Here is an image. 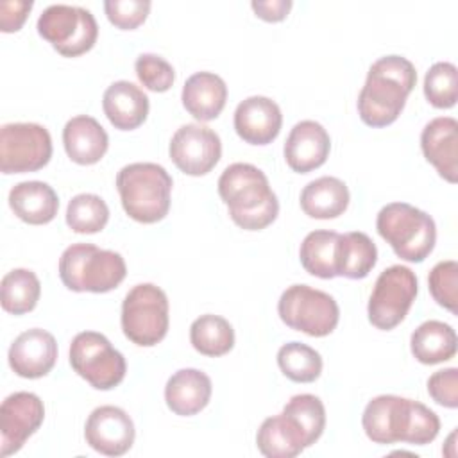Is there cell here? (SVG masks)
Wrapping results in <instances>:
<instances>
[{
    "instance_id": "cell-1",
    "label": "cell",
    "mask_w": 458,
    "mask_h": 458,
    "mask_svg": "<svg viewBox=\"0 0 458 458\" xmlns=\"http://www.w3.org/2000/svg\"><path fill=\"white\" fill-rule=\"evenodd\" d=\"M417 72L403 55L379 57L369 68L365 84L358 95V114L369 127L394 123L404 109L406 98L415 88Z\"/></svg>"
},
{
    "instance_id": "cell-2",
    "label": "cell",
    "mask_w": 458,
    "mask_h": 458,
    "mask_svg": "<svg viewBox=\"0 0 458 458\" xmlns=\"http://www.w3.org/2000/svg\"><path fill=\"white\" fill-rule=\"evenodd\" d=\"M218 195L233 222L245 231L270 225L279 213V200L267 175L250 163L229 165L218 179Z\"/></svg>"
},
{
    "instance_id": "cell-3",
    "label": "cell",
    "mask_w": 458,
    "mask_h": 458,
    "mask_svg": "<svg viewBox=\"0 0 458 458\" xmlns=\"http://www.w3.org/2000/svg\"><path fill=\"white\" fill-rule=\"evenodd\" d=\"M123 211L136 222L156 224L168 215L172 177L157 163H131L116 175Z\"/></svg>"
},
{
    "instance_id": "cell-4",
    "label": "cell",
    "mask_w": 458,
    "mask_h": 458,
    "mask_svg": "<svg viewBox=\"0 0 458 458\" xmlns=\"http://www.w3.org/2000/svg\"><path fill=\"white\" fill-rule=\"evenodd\" d=\"M127 274L122 254L93 243H73L59 258V277L72 292L106 293Z\"/></svg>"
},
{
    "instance_id": "cell-5",
    "label": "cell",
    "mask_w": 458,
    "mask_h": 458,
    "mask_svg": "<svg viewBox=\"0 0 458 458\" xmlns=\"http://www.w3.org/2000/svg\"><path fill=\"white\" fill-rule=\"evenodd\" d=\"M376 229L401 259L411 263L424 261L437 242L435 220L406 202L383 206L376 218Z\"/></svg>"
},
{
    "instance_id": "cell-6",
    "label": "cell",
    "mask_w": 458,
    "mask_h": 458,
    "mask_svg": "<svg viewBox=\"0 0 458 458\" xmlns=\"http://www.w3.org/2000/svg\"><path fill=\"white\" fill-rule=\"evenodd\" d=\"M123 335L140 347L159 344L168 331V297L152 284L141 283L132 286L122 302Z\"/></svg>"
},
{
    "instance_id": "cell-7",
    "label": "cell",
    "mask_w": 458,
    "mask_h": 458,
    "mask_svg": "<svg viewBox=\"0 0 458 458\" xmlns=\"http://www.w3.org/2000/svg\"><path fill=\"white\" fill-rule=\"evenodd\" d=\"M277 313L290 329L310 336H327L340 318L336 301L308 284L288 286L279 297Z\"/></svg>"
},
{
    "instance_id": "cell-8",
    "label": "cell",
    "mask_w": 458,
    "mask_h": 458,
    "mask_svg": "<svg viewBox=\"0 0 458 458\" xmlns=\"http://www.w3.org/2000/svg\"><path fill=\"white\" fill-rule=\"evenodd\" d=\"M70 365L97 390L118 386L127 372L125 358L97 331H82L70 344Z\"/></svg>"
},
{
    "instance_id": "cell-9",
    "label": "cell",
    "mask_w": 458,
    "mask_h": 458,
    "mask_svg": "<svg viewBox=\"0 0 458 458\" xmlns=\"http://www.w3.org/2000/svg\"><path fill=\"white\" fill-rule=\"evenodd\" d=\"M38 32L61 55L77 57L93 48L98 36V25L88 9L55 4L41 13Z\"/></svg>"
},
{
    "instance_id": "cell-10",
    "label": "cell",
    "mask_w": 458,
    "mask_h": 458,
    "mask_svg": "<svg viewBox=\"0 0 458 458\" xmlns=\"http://www.w3.org/2000/svg\"><path fill=\"white\" fill-rule=\"evenodd\" d=\"M417 276L404 265H392L385 268L374 284L369 299L367 313L374 327L390 331L399 326L408 315L417 297Z\"/></svg>"
},
{
    "instance_id": "cell-11",
    "label": "cell",
    "mask_w": 458,
    "mask_h": 458,
    "mask_svg": "<svg viewBox=\"0 0 458 458\" xmlns=\"http://www.w3.org/2000/svg\"><path fill=\"white\" fill-rule=\"evenodd\" d=\"M52 157L50 132L30 122L5 123L0 129V170L25 174L43 168Z\"/></svg>"
},
{
    "instance_id": "cell-12",
    "label": "cell",
    "mask_w": 458,
    "mask_h": 458,
    "mask_svg": "<svg viewBox=\"0 0 458 458\" xmlns=\"http://www.w3.org/2000/svg\"><path fill=\"white\" fill-rule=\"evenodd\" d=\"M168 154L186 175H206L220 161L222 141L213 129L202 123H186L172 136Z\"/></svg>"
},
{
    "instance_id": "cell-13",
    "label": "cell",
    "mask_w": 458,
    "mask_h": 458,
    "mask_svg": "<svg viewBox=\"0 0 458 458\" xmlns=\"http://www.w3.org/2000/svg\"><path fill=\"white\" fill-rule=\"evenodd\" d=\"M45 419L43 401L32 392H14L0 406V454L18 453Z\"/></svg>"
},
{
    "instance_id": "cell-14",
    "label": "cell",
    "mask_w": 458,
    "mask_h": 458,
    "mask_svg": "<svg viewBox=\"0 0 458 458\" xmlns=\"http://www.w3.org/2000/svg\"><path fill=\"white\" fill-rule=\"evenodd\" d=\"M413 399L401 395H377L370 399L361 415V426L365 435L374 444H395L406 442L411 415H413Z\"/></svg>"
},
{
    "instance_id": "cell-15",
    "label": "cell",
    "mask_w": 458,
    "mask_h": 458,
    "mask_svg": "<svg viewBox=\"0 0 458 458\" xmlns=\"http://www.w3.org/2000/svg\"><path fill=\"white\" fill-rule=\"evenodd\" d=\"M134 422L118 406L95 408L84 426V438L91 449L106 456H122L134 444Z\"/></svg>"
},
{
    "instance_id": "cell-16",
    "label": "cell",
    "mask_w": 458,
    "mask_h": 458,
    "mask_svg": "<svg viewBox=\"0 0 458 458\" xmlns=\"http://www.w3.org/2000/svg\"><path fill=\"white\" fill-rule=\"evenodd\" d=\"M57 342L52 333L39 327L23 331L9 347V367L20 377H43L54 369Z\"/></svg>"
},
{
    "instance_id": "cell-17",
    "label": "cell",
    "mask_w": 458,
    "mask_h": 458,
    "mask_svg": "<svg viewBox=\"0 0 458 458\" xmlns=\"http://www.w3.org/2000/svg\"><path fill=\"white\" fill-rule=\"evenodd\" d=\"M283 125V114L279 106L261 95L242 100L234 111V131L250 145L272 143Z\"/></svg>"
},
{
    "instance_id": "cell-18",
    "label": "cell",
    "mask_w": 458,
    "mask_h": 458,
    "mask_svg": "<svg viewBox=\"0 0 458 458\" xmlns=\"http://www.w3.org/2000/svg\"><path fill=\"white\" fill-rule=\"evenodd\" d=\"M331 150L327 131L315 120L295 123L284 143L286 165L297 174H308L322 166Z\"/></svg>"
},
{
    "instance_id": "cell-19",
    "label": "cell",
    "mask_w": 458,
    "mask_h": 458,
    "mask_svg": "<svg viewBox=\"0 0 458 458\" xmlns=\"http://www.w3.org/2000/svg\"><path fill=\"white\" fill-rule=\"evenodd\" d=\"M424 157L447 182L458 181V122L451 116H438L428 122L420 134Z\"/></svg>"
},
{
    "instance_id": "cell-20",
    "label": "cell",
    "mask_w": 458,
    "mask_h": 458,
    "mask_svg": "<svg viewBox=\"0 0 458 458\" xmlns=\"http://www.w3.org/2000/svg\"><path fill=\"white\" fill-rule=\"evenodd\" d=\"M211 379L199 369L174 372L165 386L166 406L181 417H191L204 410L211 399Z\"/></svg>"
},
{
    "instance_id": "cell-21",
    "label": "cell",
    "mask_w": 458,
    "mask_h": 458,
    "mask_svg": "<svg viewBox=\"0 0 458 458\" xmlns=\"http://www.w3.org/2000/svg\"><path fill=\"white\" fill-rule=\"evenodd\" d=\"M63 145L73 163L95 165L107 152L109 136L93 116L79 114L66 122L63 129Z\"/></svg>"
},
{
    "instance_id": "cell-22",
    "label": "cell",
    "mask_w": 458,
    "mask_h": 458,
    "mask_svg": "<svg viewBox=\"0 0 458 458\" xmlns=\"http://www.w3.org/2000/svg\"><path fill=\"white\" fill-rule=\"evenodd\" d=\"M104 114L114 129H138L148 114V97L129 81L113 82L102 97Z\"/></svg>"
},
{
    "instance_id": "cell-23",
    "label": "cell",
    "mask_w": 458,
    "mask_h": 458,
    "mask_svg": "<svg viewBox=\"0 0 458 458\" xmlns=\"http://www.w3.org/2000/svg\"><path fill=\"white\" fill-rule=\"evenodd\" d=\"M181 100L195 120L209 122L222 113L227 100V86L213 72H197L186 79Z\"/></svg>"
},
{
    "instance_id": "cell-24",
    "label": "cell",
    "mask_w": 458,
    "mask_h": 458,
    "mask_svg": "<svg viewBox=\"0 0 458 458\" xmlns=\"http://www.w3.org/2000/svg\"><path fill=\"white\" fill-rule=\"evenodd\" d=\"M9 206L14 215L30 225H43L55 218L59 199L54 188L43 181H23L11 188Z\"/></svg>"
},
{
    "instance_id": "cell-25",
    "label": "cell",
    "mask_w": 458,
    "mask_h": 458,
    "mask_svg": "<svg viewBox=\"0 0 458 458\" xmlns=\"http://www.w3.org/2000/svg\"><path fill=\"white\" fill-rule=\"evenodd\" d=\"M256 445L267 458H293L306 449V440L297 422L281 411L261 422Z\"/></svg>"
},
{
    "instance_id": "cell-26",
    "label": "cell",
    "mask_w": 458,
    "mask_h": 458,
    "mask_svg": "<svg viewBox=\"0 0 458 458\" xmlns=\"http://www.w3.org/2000/svg\"><path fill=\"white\" fill-rule=\"evenodd\" d=\"M351 200L345 182L333 175L318 177L308 182L301 191L302 211L318 220H329L344 215Z\"/></svg>"
},
{
    "instance_id": "cell-27",
    "label": "cell",
    "mask_w": 458,
    "mask_h": 458,
    "mask_svg": "<svg viewBox=\"0 0 458 458\" xmlns=\"http://www.w3.org/2000/svg\"><path fill=\"white\" fill-rule=\"evenodd\" d=\"M377 261V249L374 242L361 231L338 234L335 268L336 276L347 279H363Z\"/></svg>"
},
{
    "instance_id": "cell-28",
    "label": "cell",
    "mask_w": 458,
    "mask_h": 458,
    "mask_svg": "<svg viewBox=\"0 0 458 458\" xmlns=\"http://www.w3.org/2000/svg\"><path fill=\"white\" fill-rule=\"evenodd\" d=\"M411 354L424 365H437L456 354V333L440 320L422 322L410 338Z\"/></svg>"
},
{
    "instance_id": "cell-29",
    "label": "cell",
    "mask_w": 458,
    "mask_h": 458,
    "mask_svg": "<svg viewBox=\"0 0 458 458\" xmlns=\"http://www.w3.org/2000/svg\"><path fill=\"white\" fill-rule=\"evenodd\" d=\"M190 342L204 356H224L234 345V329L224 317L206 313L191 322Z\"/></svg>"
},
{
    "instance_id": "cell-30",
    "label": "cell",
    "mask_w": 458,
    "mask_h": 458,
    "mask_svg": "<svg viewBox=\"0 0 458 458\" xmlns=\"http://www.w3.org/2000/svg\"><path fill=\"white\" fill-rule=\"evenodd\" d=\"M338 233L335 231H311L301 243L299 259L304 270L320 279L336 277L335 252H336Z\"/></svg>"
},
{
    "instance_id": "cell-31",
    "label": "cell",
    "mask_w": 458,
    "mask_h": 458,
    "mask_svg": "<svg viewBox=\"0 0 458 458\" xmlns=\"http://www.w3.org/2000/svg\"><path fill=\"white\" fill-rule=\"evenodd\" d=\"M2 308L13 315H23L36 308L41 284L38 276L29 268H14L2 277Z\"/></svg>"
},
{
    "instance_id": "cell-32",
    "label": "cell",
    "mask_w": 458,
    "mask_h": 458,
    "mask_svg": "<svg viewBox=\"0 0 458 458\" xmlns=\"http://www.w3.org/2000/svg\"><path fill=\"white\" fill-rule=\"evenodd\" d=\"M277 365L281 372L295 383H311L318 379L322 372L320 354L302 342H288L281 345L277 351Z\"/></svg>"
},
{
    "instance_id": "cell-33",
    "label": "cell",
    "mask_w": 458,
    "mask_h": 458,
    "mask_svg": "<svg viewBox=\"0 0 458 458\" xmlns=\"http://www.w3.org/2000/svg\"><path fill=\"white\" fill-rule=\"evenodd\" d=\"M109 208L102 197L95 193L75 195L66 208V224L79 234H93L106 227Z\"/></svg>"
},
{
    "instance_id": "cell-34",
    "label": "cell",
    "mask_w": 458,
    "mask_h": 458,
    "mask_svg": "<svg viewBox=\"0 0 458 458\" xmlns=\"http://www.w3.org/2000/svg\"><path fill=\"white\" fill-rule=\"evenodd\" d=\"M286 415H290L297 426L301 428L306 447L313 445L326 428V408L324 403L313 394H299L293 395L283 408Z\"/></svg>"
},
{
    "instance_id": "cell-35",
    "label": "cell",
    "mask_w": 458,
    "mask_h": 458,
    "mask_svg": "<svg viewBox=\"0 0 458 458\" xmlns=\"http://www.w3.org/2000/svg\"><path fill=\"white\" fill-rule=\"evenodd\" d=\"M424 97L438 109H449L458 98V70L453 63H435L424 77Z\"/></svg>"
},
{
    "instance_id": "cell-36",
    "label": "cell",
    "mask_w": 458,
    "mask_h": 458,
    "mask_svg": "<svg viewBox=\"0 0 458 458\" xmlns=\"http://www.w3.org/2000/svg\"><path fill=\"white\" fill-rule=\"evenodd\" d=\"M428 284L437 304L451 313L458 311V263L454 259L437 263L428 276Z\"/></svg>"
},
{
    "instance_id": "cell-37",
    "label": "cell",
    "mask_w": 458,
    "mask_h": 458,
    "mask_svg": "<svg viewBox=\"0 0 458 458\" xmlns=\"http://www.w3.org/2000/svg\"><path fill=\"white\" fill-rule=\"evenodd\" d=\"M134 70H136L140 82L147 89L156 91V93L168 91L175 79V72H174L172 64L156 54L138 55V59L134 63Z\"/></svg>"
},
{
    "instance_id": "cell-38",
    "label": "cell",
    "mask_w": 458,
    "mask_h": 458,
    "mask_svg": "<svg viewBox=\"0 0 458 458\" xmlns=\"http://www.w3.org/2000/svg\"><path fill=\"white\" fill-rule=\"evenodd\" d=\"M104 11L107 20L122 29L132 30L140 27L150 11V2L147 0H107L104 2Z\"/></svg>"
},
{
    "instance_id": "cell-39",
    "label": "cell",
    "mask_w": 458,
    "mask_h": 458,
    "mask_svg": "<svg viewBox=\"0 0 458 458\" xmlns=\"http://www.w3.org/2000/svg\"><path fill=\"white\" fill-rule=\"evenodd\" d=\"M428 394L440 406L458 408V369L449 367L429 376Z\"/></svg>"
},
{
    "instance_id": "cell-40",
    "label": "cell",
    "mask_w": 458,
    "mask_h": 458,
    "mask_svg": "<svg viewBox=\"0 0 458 458\" xmlns=\"http://www.w3.org/2000/svg\"><path fill=\"white\" fill-rule=\"evenodd\" d=\"M32 2L29 0H7L0 4V29L2 32H16L25 23Z\"/></svg>"
},
{
    "instance_id": "cell-41",
    "label": "cell",
    "mask_w": 458,
    "mask_h": 458,
    "mask_svg": "<svg viewBox=\"0 0 458 458\" xmlns=\"http://www.w3.org/2000/svg\"><path fill=\"white\" fill-rule=\"evenodd\" d=\"M250 7L258 18L276 23L283 21L288 16L292 9V0H252Z\"/></svg>"
}]
</instances>
